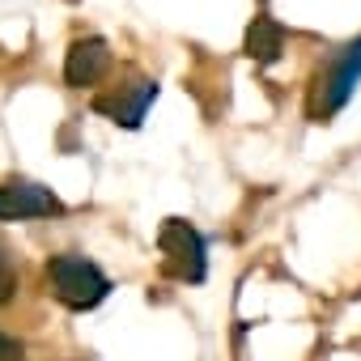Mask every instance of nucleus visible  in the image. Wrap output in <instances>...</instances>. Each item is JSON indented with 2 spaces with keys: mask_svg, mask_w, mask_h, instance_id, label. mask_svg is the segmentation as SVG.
I'll use <instances>...</instances> for the list:
<instances>
[{
  "mask_svg": "<svg viewBox=\"0 0 361 361\" xmlns=\"http://www.w3.org/2000/svg\"><path fill=\"white\" fill-rule=\"evenodd\" d=\"M281 51H285V30L272 18H255L251 30H247V56L255 64H276Z\"/></svg>",
  "mask_w": 361,
  "mask_h": 361,
  "instance_id": "obj_7",
  "label": "nucleus"
},
{
  "mask_svg": "<svg viewBox=\"0 0 361 361\" xmlns=\"http://www.w3.org/2000/svg\"><path fill=\"white\" fill-rule=\"evenodd\" d=\"M22 357H26L22 340H13V336H5V331H0V361H22Z\"/></svg>",
  "mask_w": 361,
  "mask_h": 361,
  "instance_id": "obj_9",
  "label": "nucleus"
},
{
  "mask_svg": "<svg viewBox=\"0 0 361 361\" xmlns=\"http://www.w3.org/2000/svg\"><path fill=\"white\" fill-rule=\"evenodd\" d=\"M357 81H361V39L348 43V47L331 60L327 73H319V81H314V98H310V115H314V119L336 115V111L348 102V94L357 90Z\"/></svg>",
  "mask_w": 361,
  "mask_h": 361,
  "instance_id": "obj_3",
  "label": "nucleus"
},
{
  "mask_svg": "<svg viewBox=\"0 0 361 361\" xmlns=\"http://www.w3.org/2000/svg\"><path fill=\"white\" fill-rule=\"evenodd\" d=\"M111 68V47L102 39H77L68 47V60H64V81L85 90V85H98Z\"/></svg>",
  "mask_w": 361,
  "mask_h": 361,
  "instance_id": "obj_6",
  "label": "nucleus"
},
{
  "mask_svg": "<svg viewBox=\"0 0 361 361\" xmlns=\"http://www.w3.org/2000/svg\"><path fill=\"white\" fill-rule=\"evenodd\" d=\"M157 251H161L166 276H174V281H204V272H209V264H204V238L183 217H166L161 221Z\"/></svg>",
  "mask_w": 361,
  "mask_h": 361,
  "instance_id": "obj_2",
  "label": "nucleus"
},
{
  "mask_svg": "<svg viewBox=\"0 0 361 361\" xmlns=\"http://www.w3.org/2000/svg\"><path fill=\"white\" fill-rule=\"evenodd\" d=\"M13 289H18V264H13L9 247L0 243V302H9V298H13Z\"/></svg>",
  "mask_w": 361,
  "mask_h": 361,
  "instance_id": "obj_8",
  "label": "nucleus"
},
{
  "mask_svg": "<svg viewBox=\"0 0 361 361\" xmlns=\"http://www.w3.org/2000/svg\"><path fill=\"white\" fill-rule=\"evenodd\" d=\"M153 98H157L153 81H132V85H119L115 94H98L94 111L106 115V119H115V123H123V128H136L145 119V111H149Z\"/></svg>",
  "mask_w": 361,
  "mask_h": 361,
  "instance_id": "obj_5",
  "label": "nucleus"
},
{
  "mask_svg": "<svg viewBox=\"0 0 361 361\" xmlns=\"http://www.w3.org/2000/svg\"><path fill=\"white\" fill-rule=\"evenodd\" d=\"M64 213L60 196L30 183V178H9L0 183V221H26V217H56Z\"/></svg>",
  "mask_w": 361,
  "mask_h": 361,
  "instance_id": "obj_4",
  "label": "nucleus"
},
{
  "mask_svg": "<svg viewBox=\"0 0 361 361\" xmlns=\"http://www.w3.org/2000/svg\"><path fill=\"white\" fill-rule=\"evenodd\" d=\"M47 276H51L56 298L64 306H73V310H90V306H98L111 293L106 272L98 264H90L85 255H56L51 268H47Z\"/></svg>",
  "mask_w": 361,
  "mask_h": 361,
  "instance_id": "obj_1",
  "label": "nucleus"
}]
</instances>
